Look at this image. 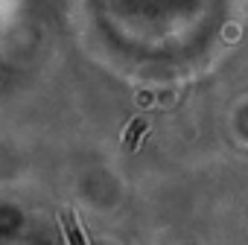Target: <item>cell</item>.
Returning a JSON list of instances; mask_svg holds the SVG:
<instances>
[{"instance_id": "6da1fadb", "label": "cell", "mask_w": 248, "mask_h": 245, "mask_svg": "<svg viewBox=\"0 0 248 245\" xmlns=\"http://www.w3.org/2000/svg\"><path fill=\"white\" fill-rule=\"evenodd\" d=\"M146 129H149V120L146 117H135L126 126V132H123V146H126V149H138L143 135H146Z\"/></svg>"}, {"instance_id": "7a4b0ae2", "label": "cell", "mask_w": 248, "mask_h": 245, "mask_svg": "<svg viewBox=\"0 0 248 245\" xmlns=\"http://www.w3.org/2000/svg\"><path fill=\"white\" fill-rule=\"evenodd\" d=\"M62 219H64V230H67L70 245H88V239H85V233H82V228H79V222H76V216H73L70 207L62 210Z\"/></svg>"}]
</instances>
